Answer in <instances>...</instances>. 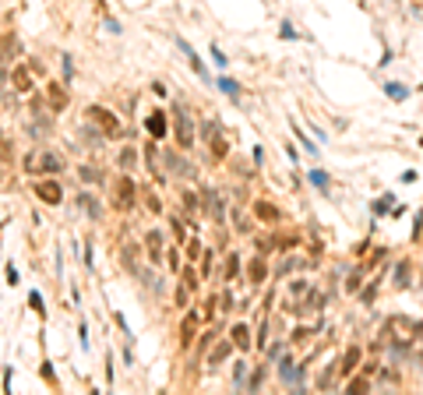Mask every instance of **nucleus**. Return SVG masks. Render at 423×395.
Returning <instances> with one entry per match:
<instances>
[{
    "instance_id": "1",
    "label": "nucleus",
    "mask_w": 423,
    "mask_h": 395,
    "mask_svg": "<svg viewBox=\"0 0 423 395\" xmlns=\"http://www.w3.org/2000/svg\"><path fill=\"white\" fill-rule=\"evenodd\" d=\"M88 117H92V124H99V131L106 134V138H120V134H124V127H120V120L106 110V106H92V110H88Z\"/></svg>"
},
{
    "instance_id": "13",
    "label": "nucleus",
    "mask_w": 423,
    "mask_h": 395,
    "mask_svg": "<svg viewBox=\"0 0 423 395\" xmlns=\"http://www.w3.org/2000/svg\"><path fill=\"white\" fill-rule=\"evenodd\" d=\"M194 325H198V314H187V325L180 328V346H184V349L194 342Z\"/></svg>"
},
{
    "instance_id": "26",
    "label": "nucleus",
    "mask_w": 423,
    "mask_h": 395,
    "mask_svg": "<svg viewBox=\"0 0 423 395\" xmlns=\"http://www.w3.org/2000/svg\"><path fill=\"white\" fill-rule=\"evenodd\" d=\"M187 257H191V261H194V257H201V244H198V240H191V244H187Z\"/></svg>"
},
{
    "instance_id": "32",
    "label": "nucleus",
    "mask_w": 423,
    "mask_h": 395,
    "mask_svg": "<svg viewBox=\"0 0 423 395\" xmlns=\"http://www.w3.org/2000/svg\"><path fill=\"white\" fill-rule=\"evenodd\" d=\"M212 60H215V64H219V67H222V64H226V53H219V50H215V46H212Z\"/></svg>"
},
{
    "instance_id": "27",
    "label": "nucleus",
    "mask_w": 423,
    "mask_h": 395,
    "mask_svg": "<svg viewBox=\"0 0 423 395\" xmlns=\"http://www.w3.org/2000/svg\"><path fill=\"white\" fill-rule=\"evenodd\" d=\"M180 201H184L187 208H198V198H194L191 191H184V194H180Z\"/></svg>"
},
{
    "instance_id": "24",
    "label": "nucleus",
    "mask_w": 423,
    "mask_h": 395,
    "mask_svg": "<svg viewBox=\"0 0 423 395\" xmlns=\"http://www.w3.org/2000/svg\"><path fill=\"white\" fill-rule=\"evenodd\" d=\"M356 360H360V349H349V353H346V363H342V371H353V367H356Z\"/></svg>"
},
{
    "instance_id": "17",
    "label": "nucleus",
    "mask_w": 423,
    "mask_h": 395,
    "mask_svg": "<svg viewBox=\"0 0 423 395\" xmlns=\"http://www.w3.org/2000/svg\"><path fill=\"white\" fill-rule=\"evenodd\" d=\"M215 85H219L230 99H236V96H240V92H236V81H233V78H226V74H219V78H215Z\"/></svg>"
},
{
    "instance_id": "28",
    "label": "nucleus",
    "mask_w": 423,
    "mask_h": 395,
    "mask_svg": "<svg viewBox=\"0 0 423 395\" xmlns=\"http://www.w3.org/2000/svg\"><path fill=\"white\" fill-rule=\"evenodd\" d=\"M258 216H265V219H275V216H279V212H275V208H271V205H258Z\"/></svg>"
},
{
    "instance_id": "2",
    "label": "nucleus",
    "mask_w": 423,
    "mask_h": 395,
    "mask_svg": "<svg viewBox=\"0 0 423 395\" xmlns=\"http://www.w3.org/2000/svg\"><path fill=\"white\" fill-rule=\"evenodd\" d=\"M113 205L120 212H127L134 205V184H131V177H120L116 180V187H113Z\"/></svg>"
},
{
    "instance_id": "20",
    "label": "nucleus",
    "mask_w": 423,
    "mask_h": 395,
    "mask_svg": "<svg viewBox=\"0 0 423 395\" xmlns=\"http://www.w3.org/2000/svg\"><path fill=\"white\" fill-rule=\"evenodd\" d=\"M81 205L88 208V216H92V219H99V216H102V208H99V201H96L92 194H81Z\"/></svg>"
},
{
    "instance_id": "3",
    "label": "nucleus",
    "mask_w": 423,
    "mask_h": 395,
    "mask_svg": "<svg viewBox=\"0 0 423 395\" xmlns=\"http://www.w3.org/2000/svg\"><path fill=\"white\" fill-rule=\"evenodd\" d=\"M176 141L184 148L194 145V120H191V113L184 110V106H180V117H176Z\"/></svg>"
},
{
    "instance_id": "25",
    "label": "nucleus",
    "mask_w": 423,
    "mask_h": 395,
    "mask_svg": "<svg viewBox=\"0 0 423 395\" xmlns=\"http://www.w3.org/2000/svg\"><path fill=\"white\" fill-rule=\"evenodd\" d=\"M236 268H240V257L233 254L230 261H226V279H233V276H236Z\"/></svg>"
},
{
    "instance_id": "7",
    "label": "nucleus",
    "mask_w": 423,
    "mask_h": 395,
    "mask_svg": "<svg viewBox=\"0 0 423 395\" xmlns=\"http://www.w3.org/2000/svg\"><path fill=\"white\" fill-rule=\"evenodd\" d=\"M166 166H170L173 177H194V166H191L187 159H180L176 152H166Z\"/></svg>"
},
{
    "instance_id": "29",
    "label": "nucleus",
    "mask_w": 423,
    "mask_h": 395,
    "mask_svg": "<svg viewBox=\"0 0 423 395\" xmlns=\"http://www.w3.org/2000/svg\"><path fill=\"white\" fill-rule=\"evenodd\" d=\"M233 377H236V385H244V377H247V367H244V363H236V371H233Z\"/></svg>"
},
{
    "instance_id": "16",
    "label": "nucleus",
    "mask_w": 423,
    "mask_h": 395,
    "mask_svg": "<svg viewBox=\"0 0 423 395\" xmlns=\"http://www.w3.org/2000/svg\"><path fill=\"white\" fill-rule=\"evenodd\" d=\"M230 349H233V342H219V346H215V353L208 356V363H212V367H215V363H222L226 356H230Z\"/></svg>"
},
{
    "instance_id": "8",
    "label": "nucleus",
    "mask_w": 423,
    "mask_h": 395,
    "mask_svg": "<svg viewBox=\"0 0 423 395\" xmlns=\"http://www.w3.org/2000/svg\"><path fill=\"white\" fill-rule=\"evenodd\" d=\"M11 81H14V92H32V74H28V67H14Z\"/></svg>"
},
{
    "instance_id": "5",
    "label": "nucleus",
    "mask_w": 423,
    "mask_h": 395,
    "mask_svg": "<svg viewBox=\"0 0 423 395\" xmlns=\"http://www.w3.org/2000/svg\"><path fill=\"white\" fill-rule=\"evenodd\" d=\"M32 170H39V173H60V170H64V159H60L57 152H42V156H36Z\"/></svg>"
},
{
    "instance_id": "23",
    "label": "nucleus",
    "mask_w": 423,
    "mask_h": 395,
    "mask_svg": "<svg viewBox=\"0 0 423 395\" xmlns=\"http://www.w3.org/2000/svg\"><path fill=\"white\" fill-rule=\"evenodd\" d=\"M11 159H14V148H11V141L4 134H0V162H11Z\"/></svg>"
},
{
    "instance_id": "31",
    "label": "nucleus",
    "mask_w": 423,
    "mask_h": 395,
    "mask_svg": "<svg viewBox=\"0 0 423 395\" xmlns=\"http://www.w3.org/2000/svg\"><path fill=\"white\" fill-rule=\"evenodd\" d=\"M282 39H296V32L289 28V21H282Z\"/></svg>"
},
{
    "instance_id": "15",
    "label": "nucleus",
    "mask_w": 423,
    "mask_h": 395,
    "mask_svg": "<svg viewBox=\"0 0 423 395\" xmlns=\"http://www.w3.org/2000/svg\"><path fill=\"white\" fill-rule=\"evenodd\" d=\"M78 177L85 180V184H96V180H102V170H96L92 162H85V166H78Z\"/></svg>"
},
{
    "instance_id": "34",
    "label": "nucleus",
    "mask_w": 423,
    "mask_h": 395,
    "mask_svg": "<svg viewBox=\"0 0 423 395\" xmlns=\"http://www.w3.org/2000/svg\"><path fill=\"white\" fill-rule=\"evenodd\" d=\"M420 88H423V85H420Z\"/></svg>"
},
{
    "instance_id": "18",
    "label": "nucleus",
    "mask_w": 423,
    "mask_h": 395,
    "mask_svg": "<svg viewBox=\"0 0 423 395\" xmlns=\"http://www.w3.org/2000/svg\"><path fill=\"white\" fill-rule=\"evenodd\" d=\"M124 265H127L131 272H141V268H138V247H134V244L124 247Z\"/></svg>"
},
{
    "instance_id": "4",
    "label": "nucleus",
    "mask_w": 423,
    "mask_h": 395,
    "mask_svg": "<svg viewBox=\"0 0 423 395\" xmlns=\"http://www.w3.org/2000/svg\"><path fill=\"white\" fill-rule=\"evenodd\" d=\"M36 194H39V201H46V205H60L64 201V191H60L57 180H42V184L36 187Z\"/></svg>"
},
{
    "instance_id": "30",
    "label": "nucleus",
    "mask_w": 423,
    "mask_h": 395,
    "mask_svg": "<svg viewBox=\"0 0 423 395\" xmlns=\"http://www.w3.org/2000/svg\"><path fill=\"white\" fill-rule=\"evenodd\" d=\"M28 303H32V307L42 314V296H39V293H32V296H28Z\"/></svg>"
},
{
    "instance_id": "21",
    "label": "nucleus",
    "mask_w": 423,
    "mask_h": 395,
    "mask_svg": "<svg viewBox=\"0 0 423 395\" xmlns=\"http://www.w3.org/2000/svg\"><path fill=\"white\" fill-rule=\"evenodd\" d=\"M310 184H314L317 191H328V173H321V170H310Z\"/></svg>"
},
{
    "instance_id": "10",
    "label": "nucleus",
    "mask_w": 423,
    "mask_h": 395,
    "mask_svg": "<svg viewBox=\"0 0 423 395\" xmlns=\"http://www.w3.org/2000/svg\"><path fill=\"white\" fill-rule=\"evenodd\" d=\"M145 247H148L145 254H148V257H152V261L159 265V261H162V237H159L155 230H152V233H148V237H145Z\"/></svg>"
},
{
    "instance_id": "22",
    "label": "nucleus",
    "mask_w": 423,
    "mask_h": 395,
    "mask_svg": "<svg viewBox=\"0 0 423 395\" xmlns=\"http://www.w3.org/2000/svg\"><path fill=\"white\" fill-rule=\"evenodd\" d=\"M247 272H250V282H261L265 279V261H261V257H258V261H250Z\"/></svg>"
},
{
    "instance_id": "11",
    "label": "nucleus",
    "mask_w": 423,
    "mask_h": 395,
    "mask_svg": "<svg viewBox=\"0 0 423 395\" xmlns=\"http://www.w3.org/2000/svg\"><path fill=\"white\" fill-rule=\"evenodd\" d=\"M180 50H184V53H187V60H191V67H194V71H198V74H201V78H205V81H212V78H208V71H205V64H201V60H198V53H194V50H191V42H184V39H180Z\"/></svg>"
},
{
    "instance_id": "12",
    "label": "nucleus",
    "mask_w": 423,
    "mask_h": 395,
    "mask_svg": "<svg viewBox=\"0 0 423 395\" xmlns=\"http://www.w3.org/2000/svg\"><path fill=\"white\" fill-rule=\"evenodd\" d=\"M385 96L395 99V102H402V99H409V88L399 85V81H385Z\"/></svg>"
},
{
    "instance_id": "6",
    "label": "nucleus",
    "mask_w": 423,
    "mask_h": 395,
    "mask_svg": "<svg viewBox=\"0 0 423 395\" xmlns=\"http://www.w3.org/2000/svg\"><path fill=\"white\" fill-rule=\"evenodd\" d=\"M46 99H50V110L53 113L67 110V92H64V85H60V81H50L46 85Z\"/></svg>"
},
{
    "instance_id": "33",
    "label": "nucleus",
    "mask_w": 423,
    "mask_h": 395,
    "mask_svg": "<svg viewBox=\"0 0 423 395\" xmlns=\"http://www.w3.org/2000/svg\"><path fill=\"white\" fill-rule=\"evenodd\" d=\"M4 78H7V74H4V67H0V81H4Z\"/></svg>"
},
{
    "instance_id": "9",
    "label": "nucleus",
    "mask_w": 423,
    "mask_h": 395,
    "mask_svg": "<svg viewBox=\"0 0 423 395\" xmlns=\"http://www.w3.org/2000/svg\"><path fill=\"white\" fill-rule=\"evenodd\" d=\"M145 127H148V134L159 141V138H166V117H162V110H155L152 117L145 120Z\"/></svg>"
},
{
    "instance_id": "19",
    "label": "nucleus",
    "mask_w": 423,
    "mask_h": 395,
    "mask_svg": "<svg viewBox=\"0 0 423 395\" xmlns=\"http://www.w3.org/2000/svg\"><path fill=\"white\" fill-rule=\"evenodd\" d=\"M120 166H124V170H134V162H138V152H134V148H124V152H120V159H116Z\"/></svg>"
},
{
    "instance_id": "14",
    "label": "nucleus",
    "mask_w": 423,
    "mask_h": 395,
    "mask_svg": "<svg viewBox=\"0 0 423 395\" xmlns=\"http://www.w3.org/2000/svg\"><path fill=\"white\" fill-rule=\"evenodd\" d=\"M247 336H250V332H247L244 325H233V328H230V342H233V346H240V349H247V346H250V339H247Z\"/></svg>"
}]
</instances>
